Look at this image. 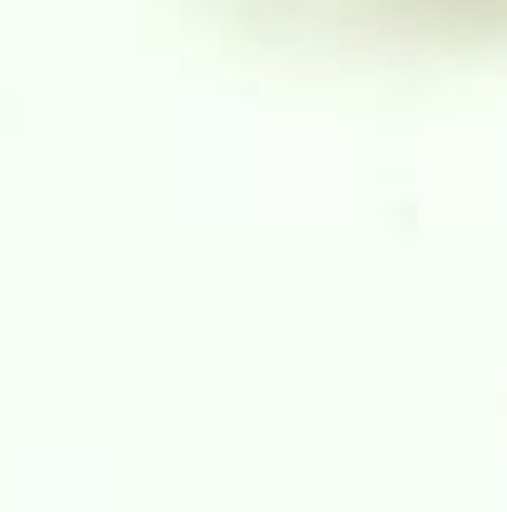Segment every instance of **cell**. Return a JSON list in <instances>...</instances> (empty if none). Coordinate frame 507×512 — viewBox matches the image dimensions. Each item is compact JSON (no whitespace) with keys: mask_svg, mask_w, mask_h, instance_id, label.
Here are the masks:
<instances>
[{"mask_svg":"<svg viewBox=\"0 0 507 512\" xmlns=\"http://www.w3.org/2000/svg\"><path fill=\"white\" fill-rule=\"evenodd\" d=\"M244 25L269 35L314 40V45H468L473 35H493L503 20V0H214Z\"/></svg>","mask_w":507,"mask_h":512,"instance_id":"cell-1","label":"cell"}]
</instances>
